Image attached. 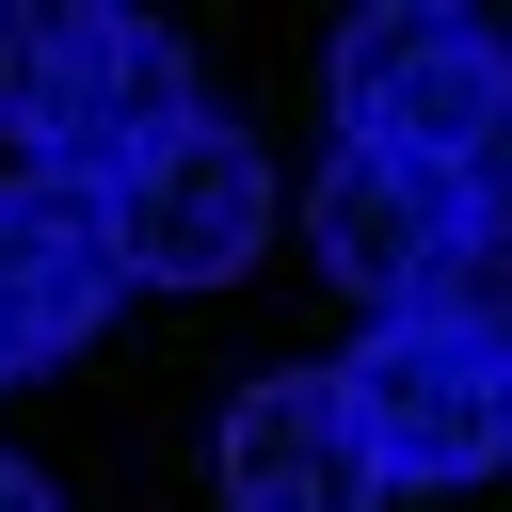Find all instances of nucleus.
<instances>
[{"label": "nucleus", "instance_id": "nucleus-9", "mask_svg": "<svg viewBox=\"0 0 512 512\" xmlns=\"http://www.w3.org/2000/svg\"><path fill=\"white\" fill-rule=\"evenodd\" d=\"M0 512H64V496H48V464H16V448H0Z\"/></svg>", "mask_w": 512, "mask_h": 512}, {"label": "nucleus", "instance_id": "nucleus-4", "mask_svg": "<svg viewBox=\"0 0 512 512\" xmlns=\"http://www.w3.org/2000/svg\"><path fill=\"white\" fill-rule=\"evenodd\" d=\"M336 384H352V432H368L384 496H400V480H496V464H512V384L464 368V352L416 336V320H384L368 352H336Z\"/></svg>", "mask_w": 512, "mask_h": 512}, {"label": "nucleus", "instance_id": "nucleus-7", "mask_svg": "<svg viewBox=\"0 0 512 512\" xmlns=\"http://www.w3.org/2000/svg\"><path fill=\"white\" fill-rule=\"evenodd\" d=\"M368 496H384V464H368L336 368H256L224 400V512H368Z\"/></svg>", "mask_w": 512, "mask_h": 512}, {"label": "nucleus", "instance_id": "nucleus-3", "mask_svg": "<svg viewBox=\"0 0 512 512\" xmlns=\"http://www.w3.org/2000/svg\"><path fill=\"white\" fill-rule=\"evenodd\" d=\"M96 208H112L128 288H224V272H256V240H272V160H256L240 112H192V128H176L144 176H112Z\"/></svg>", "mask_w": 512, "mask_h": 512}, {"label": "nucleus", "instance_id": "nucleus-2", "mask_svg": "<svg viewBox=\"0 0 512 512\" xmlns=\"http://www.w3.org/2000/svg\"><path fill=\"white\" fill-rule=\"evenodd\" d=\"M336 144H384L480 208H512V32L464 0H384L336 32Z\"/></svg>", "mask_w": 512, "mask_h": 512}, {"label": "nucleus", "instance_id": "nucleus-5", "mask_svg": "<svg viewBox=\"0 0 512 512\" xmlns=\"http://www.w3.org/2000/svg\"><path fill=\"white\" fill-rule=\"evenodd\" d=\"M128 304V256H112V208L64 192V176H0V384L96 352V320Z\"/></svg>", "mask_w": 512, "mask_h": 512}, {"label": "nucleus", "instance_id": "nucleus-6", "mask_svg": "<svg viewBox=\"0 0 512 512\" xmlns=\"http://www.w3.org/2000/svg\"><path fill=\"white\" fill-rule=\"evenodd\" d=\"M480 224V192H448V176H416V160H384V144H336L320 160V192H304V240H320V272L352 288V304H416L432 272H448V240Z\"/></svg>", "mask_w": 512, "mask_h": 512}, {"label": "nucleus", "instance_id": "nucleus-1", "mask_svg": "<svg viewBox=\"0 0 512 512\" xmlns=\"http://www.w3.org/2000/svg\"><path fill=\"white\" fill-rule=\"evenodd\" d=\"M192 48L160 16H112V0H16L0 16V144L16 176H64V192H112L144 176L176 128H192Z\"/></svg>", "mask_w": 512, "mask_h": 512}, {"label": "nucleus", "instance_id": "nucleus-8", "mask_svg": "<svg viewBox=\"0 0 512 512\" xmlns=\"http://www.w3.org/2000/svg\"><path fill=\"white\" fill-rule=\"evenodd\" d=\"M400 320H416V336H448L464 368H496V384H512V208H480V224L448 240V272H432Z\"/></svg>", "mask_w": 512, "mask_h": 512}]
</instances>
